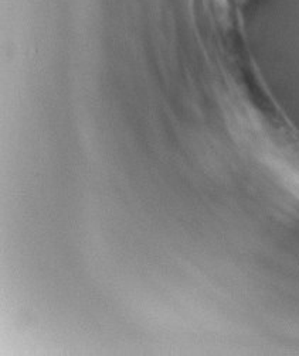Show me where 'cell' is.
<instances>
[]
</instances>
